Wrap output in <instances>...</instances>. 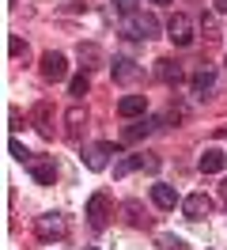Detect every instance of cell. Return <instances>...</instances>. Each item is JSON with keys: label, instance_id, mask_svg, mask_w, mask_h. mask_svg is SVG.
Wrapping results in <instances>:
<instances>
[{"label": "cell", "instance_id": "484cf974", "mask_svg": "<svg viewBox=\"0 0 227 250\" xmlns=\"http://www.w3.org/2000/svg\"><path fill=\"white\" fill-rule=\"evenodd\" d=\"M8 53H12V57H23V53H27V42H23V38H12V42H8Z\"/></svg>", "mask_w": 227, "mask_h": 250}, {"label": "cell", "instance_id": "4dcf8cb0", "mask_svg": "<svg viewBox=\"0 0 227 250\" xmlns=\"http://www.w3.org/2000/svg\"><path fill=\"white\" fill-rule=\"evenodd\" d=\"M87 250H95V247H87Z\"/></svg>", "mask_w": 227, "mask_h": 250}, {"label": "cell", "instance_id": "30bf717a", "mask_svg": "<svg viewBox=\"0 0 227 250\" xmlns=\"http://www.w3.org/2000/svg\"><path fill=\"white\" fill-rule=\"evenodd\" d=\"M30 122H34V129H38L42 137H53V106H49V103H38L34 114H30Z\"/></svg>", "mask_w": 227, "mask_h": 250}, {"label": "cell", "instance_id": "4fadbf2b", "mask_svg": "<svg viewBox=\"0 0 227 250\" xmlns=\"http://www.w3.org/2000/svg\"><path fill=\"white\" fill-rule=\"evenodd\" d=\"M144 110H148V99H144V95H125V99L118 103L121 118H136V114H144Z\"/></svg>", "mask_w": 227, "mask_h": 250}, {"label": "cell", "instance_id": "3957f363", "mask_svg": "<svg viewBox=\"0 0 227 250\" xmlns=\"http://www.w3.org/2000/svg\"><path fill=\"white\" fill-rule=\"evenodd\" d=\"M121 31H125V38H155V34H159V23H155V16H129L125 19V27H121Z\"/></svg>", "mask_w": 227, "mask_h": 250}, {"label": "cell", "instance_id": "52a82bcc", "mask_svg": "<svg viewBox=\"0 0 227 250\" xmlns=\"http://www.w3.org/2000/svg\"><path fill=\"white\" fill-rule=\"evenodd\" d=\"M42 76L49 83H57V80L68 76V61H64V53H42Z\"/></svg>", "mask_w": 227, "mask_h": 250}, {"label": "cell", "instance_id": "9a60e30c", "mask_svg": "<svg viewBox=\"0 0 227 250\" xmlns=\"http://www.w3.org/2000/svg\"><path fill=\"white\" fill-rule=\"evenodd\" d=\"M121 208H125V220H129L133 228H148V220H151V216L144 212V205H140V201H125Z\"/></svg>", "mask_w": 227, "mask_h": 250}, {"label": "cell", "instance_id": "8992f818", "mask_svg": "<svg viewBox=\"0 0 227 250\" xmlns=\"http://www.w3.org/2000/svg\"><path fill=\"white\" fill-rule=\"evenodd\" d=\"M110 152L118 156L121 148H118V144H110V141H103V144H91V148H83V163H87L91 171H103V167H106V156H110Z\"/></svg>", "mask_w": 227, "mask_h": 250}, {"label": "cell", "instance_id": "9c48e42d", "mask_svg": "<svg viewBox=\"0 0 227 250\" xmlns=\"http://www.w3.org/2000/svg\"><path fill=\"white\" fill-rule=\"evenodd\" d=\"M76 53H80V64H83V68H103L106 64V53H103L99 42H80Z\"/></svg>", "mask_w": 227, "mask_h": 250}, {"label": "cell", "instance_id": "44dd1931", "mask_svg": "<svg viewBox=\"0 0 227 250\" xmlns=\"http://www.w3.org/2000/svg\"><path fill=\"white\" fill-rule=\"evenodd\" d=\"M83 122H87V114H83L80 106H76V110H68V137H72V141L80 137V125H83Z\"/></svg>", "mask_w": 227, "mask_h": 250}, {"label": "cell", "instance_id": "7402d4cb", "mask_svg": "<svg viewBox=\"0 0 227 250\" xmlns=\"http://www.w3.org/2000/svg\"><path fill=\"white\" fill-rule=\"evenodd\" d=\"M155 243H159V250H186V239H178V235H159Z\"/></svg>", "mask_w": 227, "mask_h": 250}, {"label": "cell", "instance_id": "8fae6325", "mask_svg": "<svg viewBox=\"0 0 227 250\" xmlns=\"http://www.w3.org/2000/svg\"><path fill=\"white\" fill-rule=\"evenodd\" d=\"M155 76L163 80V83H182V64L174 57H159L155 61Z\"/></svg>", "mask_w": 227, "mask_h": 250}, {"label": "cell", "instance_id": "f1b7e54d", "mask_svg": "<svg viewBox=\"0 0 227 250\" xmlns=\"http://www.w3.org/2000/svg\"><path fill=\"white\" fill-rule=\"evenodd\" d=\"M151 4H170V0H151Z\"/></svg>", "mask_w": 227, "mask_h": 250}, {"label": "cell", "instance_id": "cb8c5ba5", "mask_svg": "<svg viewBox=\"0 0 227 250\" xmlns=\"http://www.w3.org/2000/svg\"><path fill=\"white\" fill-rule=\"evenodd\" d=\"M136 4H140V0H114V8H118L121 16H133V12H136Z\"/></svg>", "mask_w": 227, "mask_h": 250}, {"label": "cell", "instance_id": "d4e9b609", "mask_svg": "<svg viewBox=\"0 0 227 250\" xmlns=\"http://www.w3.org/2000/svg\"><path fill=\"white\" fill-rule=\"evenodd\" d=\"M12 159H19V163H30V152H27L19 141H12Z\"/></svg>", "mask_w": 227, "mask_h": 250}, {"label": "cell", "instance_id": "ffe728a7", "mask_svg": "<svg viewBox=\"0 0 227 250\" xmlns=\"http://www.w3.org/2000/svg\"><path fill=\"white\" fill-rule=\"evenodd\" d=\"M68 91H72L76 99H83V95L91 91V80H87V72H80V76H72V80H68Z\"/></svg>", "mask_w": 227, "mask_h": 250}, {"label": "cell", "instance_id": "2e32d148", "mask_svg": "<svg viewBox=\"0 0 227 250\" xmlns=\"http://www.w3.org/2000/svg\"><path fill=\"white\" fill-rule=\"evenodd\" d=\"M30 174H34L38 186H53L57 182V167L53 163H30Z\"/></svg>", "mask_w": 227, "mask_h": 250}, {"label": "cell", "instance_id": "ba28073f", "mask_svg": "<svg viewBox=\"0 0 227 250\" xmlns=\"http://www.w3.org/2000/svg\"><path fill=\"white\" fill-rule=\"evenodd\" d=\"M212 208V197L208 193H189L186 201H182V212H186V220H205Z\"/></svg>", "mask_w": 227, "mask_h": 250}, {"label": "cell", "instance_id": "4316f807", "mask_svg": "<svg viewBox=\"0 0 227 250\" xmlns=\"http://www.w3.org/2000/svg\"><path fill=\"white\" fill-rule=\"evenodd\" d=\"M201 23H205V38H216V19H212V16H205Z\"/></svg>", "mask_w": 227, "mask_h": 250}, {"label": "cell", "instance_id": "f546056e", "mask_svg": "<svg viewBox=\"0 0 227 250\" xmlns=\"http://www.w3.org/2000/svg\"><path fill=\"white\" fill-rule=\"evenodd\" d=\"M224 197H227V182H224Z\"/></svg>", "mask_w": 227, "mask_h": 250}, {"label": "cell", "instance_id": "7c38bea8", "mask_svg": "<svg viewBox=\"0 0 227 250\" xmlns=\"http://www.w3.org/2000/svg\"><path fill=\"white\" fill-rule=\"evenodd\" d=\"M151 201L159 205V208H174V205H182L178 201V189H174V186H163V182H155V186H151Z\"/></svg>", "mask_w": 227, "mask_h": 250}, {"label": "cell", "instance_id": "83f0119b", "mask_svg": "<svg viewBox=\"0 0 227 250\" xmlns=\"http://www.w3.org/2000/svg\"><path fill=\"white\" fill-rule=\"evenodd\" d=\"M216 12H227V0H216Z\"/></svg>", "mask_w": 227, "mask_h": 250}, {"label": "cell", "instance_id": "1f68e13d", "mask_svg": "<svg viewBox=\"0 0 227 250\" xmlns=\"http://www.w3.org/2000/svg\"><path fill=\"white\" fill-rule=\"evenodd\" d=\"M224 64H227V61H224Z\"/></svg>", "mask_w": 227, "mask_h": 250}, {"label": "cell", "instance_id": "277c9868", "mask_svg": "<svg viewBox=\"0 0 227 250\" xmlns=\"http://www.w3.org/2000/svg\"><path fill=\"white\" fill-rule=\"evenodd\" d=\"M110 72H114V83H136V80H144V64L129 61V57H114V64H110Z\"/></svg>", "mask_w": 227, "mask_h": 250}, {"label": "cell", "instance_id": "ac0fdd59", "mask_svg": "<svg viewBox=\"0 0 227 250\" xmlns=\"http://www.w3.org/2000/svg\"><path fill=\"white\" fill-rule=\"evenodd\" d=\"M212 87H216V76H212L208 68H201V72H193V91H197V95H208Z\"/></svg>", "mask_w": 227, "mask_h": 250}, {"label": "cell", "instance_id": "5bb4252c", "mask_svg": "<svg viewBox=\"0 0 227 250\" xmlns=\"http://www.w3.org/2000/svg\"><path fill=\"white\" fill-rule=\"evenodd\" d=\"M224 163H227L224 152H220V148H208V152L201 156V163H197V167H201L205 174H220V171H224Z\"/></svg>", "mask_w": 227, "mask_h": 250}, {"label": "cell", "instance_id": "6da1fadb", "mask_svg": "<svg viewBox=\"0 0 227 250\" xmlns=\"http://www.w3.org/2000/svg\"><path fill=\"white\" fill-rule=\"evenodd\" d=\"M110 216H114L110 197H106V193H91L87 197V224L95 228V231H103L106 224H110Z\"/></svg>", "mask_w": 227, "mask_h": 250}, {"label": "cell", "instance_id": "e0dca14e", "mask_svg": "<svg viewBox=\"0 0 227 250\" xmlns=\"http://www.w3.org/2000/svg\"><path fill=\"white\" fill-rule=\"evenodd\" d=\"M155 125H159L155 118H144V122H133L129 129H125V141H129V144H133V141H144V137H148V133L155 129Z\"/></svg>", "mask_w": 227, "mask_h": 250}, {"label": "cell", "instance_id": "d6986e66", "mask_svg": "<svg viewBox=\"0 0 227 250\" xmlns=\"http://www.w3.org/2000/svg\"><path fill=\"white\" fill-rule=\"evenodd\" d=\"M133 171H140V156H125V159L114 163V178H125V174H133Z\"/></svg>", "mask_w": 227, "mask_h": 250}, {"label": "cell", "instance_id": "5b68a950", "mask_svg": "<svg viewBox=\"0 0 227 250\" xmlns=\"http://www.w3.org/2000/svg\"><path fill=\"white\" fill-rule=\"evenodd\" d=\"M34 231H38V239L49 243V239H64L68 228H64V216H61V212H45V216L34 220Z\"/></svg>", "mask_w": 227, "mask_h": 250}, {"label": "cell", "instance_id": "7a4b0ae2", "mask_svg": "<svg viewBox=\"0 0 227 250\" xmlns=\"http://www.w3.org/2000/svg\"><path fill=\"white\" fill-rule=\"evenodd\" d=\"M166 38H170L174 46H189V42H193V19L174 12V16L166 19Z\"/></svg>", "mask_w": 227, "mask_h": 250}, {"label": "cell", "instance_id": "603a6c76", "mask_svg": "<svg viewBox=\"0 0 227 250\" xmlns=\"http://www.w3.org/2000/svg\"><path fill=\"white\" fill-rule=\"evenodd\" d=\"M140 171H148V174H155V171H159V159L151 156V152H140Z\"/></svg>", "mask_w": 227, "mask_h": 250}]
</instances>
